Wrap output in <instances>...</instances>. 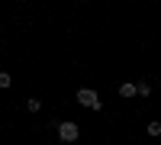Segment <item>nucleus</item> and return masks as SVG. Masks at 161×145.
Listing matches in <instances>:
<instances>
[{"label": "nucleus", "instance_id": "nucleus-1", "mask_svg": "<svg viewBox=\"0 0 161 145\" xmlns=\"http://www.w3.org/2000/svg\"><path fill=\"white\" fill-rule=\"evenodd\" d=\"M77 103H80V107H87V110H100V107H103V103H100V94H97L93 87H80V90H77Z\"/></svg>", "mask_w": 161, "mask_h": 145}, {"label": "nucleus", "instance_id": "nucleus-2", "mask_svg": "<svg viewBox=\"0 0 161 145\" xmlns=\"http://www.w3.org/2000/svg\"><path fill=\"white\" fill-rule=\"evenodd\" d=\"M55 129H58V139H61V142H68V145L80 139V126H77V123H71V120H64V123H58Z\"/></svg>", "mask_w": 161, "mask_h": 145}, {"label": "nucleus", "instance_id": "nucleus-3", "mask_svg": "<svg viewBox=\"0 0 161 145\" xmlns=\"http://www.w3.org/2000/svg\"><path fill=\"white\" fill-rule=\"evenodd\" d=\"M119 97H123V100H132V97H139V84H132V81L119 84Z\"/></svg>", "mask_w": 161, "mask_h": 145}, {"label": "nucleus", "instance_id": "nucleus-4", "mask_svg": "<svg viewBox=\"0 0 161 145\" xmlns=\"http://www.w3.org/2000/svg\"><path fill=\"white\" fill-rule=\"evenodd\" d=\"M152 90H155L152 81H139V97H142V100H148V97H152Z\"/></svg>", "mask_w": 161, "mask_h": 145}, {"label": "nucleus", "instance_id": "nucleus-5", "mask_svg": "<svg viewBox=\"0 0 161 145\" xmlns=\"http://www.w3.org/2000/svg\"><path fill=\"white\" fill-rule=\"evenodd\" d=\"M145 132H148L152 139H158V136H161V123H158V120H152L148 126H145Z\"/></svg>", "mask_w": 161, "mask_h": 145}, {"label": "nucleus", "instance_id": "nucleus-6", "mask_svg": "<svg viewBox=\"0 0 161 145\" xmlns=\"http://www.w3.org/2000/svg\"><path fill=\"white\" fill-rule=\"evenodd\" d=\"M26 110H29V113H39V110H42V100H39V97H29V100H26Z\"/></svg>", "mask_w": 161, "mask_h": 145}, {"label": "nucleus", "instance_id": "nucleus-7", "mask_svg": "<svg viewBox=\"0 0 161 145\" xmlns=\"http://www.w3.org/2000/svg\"><path fill=\"white\" fill-rule=\"evenodd\" d=\"M10 84H13V77H10V71H0V87H3V90H7Z\"/></svg>", "mask_w": 161, "mask_h": 145}]
</instances>
